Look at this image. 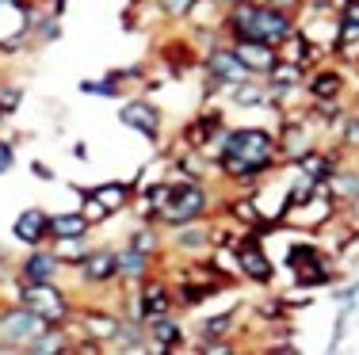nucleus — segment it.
<instances>
[{
  "label": "nucleus",
  "instance_id": "nucleus-7",
  "mask_svg": "<svg viewBox=\"0 0 359 355\" xmlns=\"http://www.w3.org/2000/svg\"><path fill=\"white\" fill-rule=\"evenodd\" d=\"M42 328H50V325L35 314V309H27V306H20V309H12V314L0 317V333H4V340H12V344L35 340Z\"/></svg>",
  "mask_w": 359,
  "mask_h": 355
},
{
  "label": "nucleus",
  "instance_id": "nucleus-36",
  "mask_svg": "<svg viewBox=\"0 0 359 355\" xmlns=\"http://www.w3.org/2000/svg\"><path fill=\"white\" fill-rule=\"evenodd\" d=\"M12 165H15V153H12V146H8V141H0V172H8Z\"/></svg>",
  "mask_w": 359,
  "mask_h": 355
},
{
  "label": "nucleus",
  "instance_id": "nucleus-28",
  "mask_svg": "<svg viewBox=\"0 0 359 355\" xmlns=\"http://www.w3.org/2000/svg\"><path fill=\"white\" fill-rule=\"evenodd\" d=\"M176 244L180 249H199L203 252V244H210V230L207 225H180V233H176Z\"/></svg>",
  "mask_w": 359,
  "mask_h": 355
},
{
  "label": "nucleus",
  "instance_id": "nucleus-13",
  "mask_svg": "<svg viewBox=\"0 0 359 355\" xmlns=\"http://www.w3.org/2000/svg\"><path fill=\"white\" fill-rule=\"evenodd\" d=\"M57 267H62V256L57 252H31L23 260V279L27 283H54Z\"/></svg>",
  "mask_w": 359,
  "mask_h": 355
},
{
  "label": "nucleus",
  "instance_id": "nucleus-44",
  "mask_svg": "<svg viewBox=\"0 0 359 355\" xmlns=\"http://www.w3.org/2000/svg\"><path fill=\"white\" fill-rule=\"evenodd\" d=\"M0 118H4V107H0Z\"/></svg>",
  "mask_w": 359,
  "mask_h": 355
},
{
  "label": "nucleus",
  "instance_id": "nucleus-20",
  "mask_svg": "<svg viewBox=\"0 0 359 355\" xmlns=\"http://www.w3.org/2000/svg\"><path fill=\"white\" fill-rule=\"evenodd\" d=\"M149 336L157 344H168V348H180V340H184V333H180V321L161 314V317H149Z\"/></svg>",
  "mask_w": 359,
  "mask_h": 355
},
{
  "label": "nucleus",
  "instance_id": "nucleus-11",
  "mask_svg": "<svg viewBox=\"0 0 359 355\" xmlns=\"http://www.w3.org/2000/svg\"><path fill=\"white\" fill-rule=\"evenodd\" d=\"M134 294H138V302H142V309H145V321L161 317V314H168V309H172V291H168L161 279H145Z\"/></svg>",
  "mask_w": 359,
  "mask_h": 355
},
{
  "label": "nucleus",
  "instance_id": "nucleus-25",
  "mask_svg": "<svg viewBox=\"0 0 359 355\" xmlns=\"http://www.w3.org/2000/svg\"><path fill=\"white\" fill-rule=\"evenodd\" d=\"M229 92V99H233L237 107H264L268 104V92L260 88V84H252V81H241V84H233V88H226Z\"/></svg>",
  "mask_w": 359,
  "mask_h": 355
},
{
  "label": "nucleus",
  "instance_id": "nucleus-23",
  "mask_svg": "<svg viewBox=\"0 0 359 355\" xmlns=\"http://www.w3.org/2000/svg\"><path fill=\"white\" fill-rule=\"evenodd\" d=\"M92 195L104 202L111 214H118L130 202V183H100V188H92Z\"/></svg>",
  "mask_w": 359,
  "mask_h": 355
},
{
  "label": "nucleus",
  "instance_id": "nucleus-5",
  "mask_svg": "<svg viewBox=\"0 0 359 355\" xmlns=\"http://www.w3.org/2000/svg\"><path fill=\"white\" fill-rule=\"evenodd\" d=\"M203 69H207V77L215 84H222V88H233V84H241V81H252V69L241 62V54L233 50V42L210 50V54L203 57Z\"/></svg>",
  "mask_w": 359,
  "mask_h": 355
},
{
  "label": "nucleus",
  "instance_id": "nucleus-42",
  "mask_svg": "<svg viewBox=\"0 0 359 355\" xmlns=\"http://www.w3.org/2000/svg\"><path fill=\"white\" fill-rule=\"evenodd\" d=\"M241 4H271V0H241Z\"/></svg>",
  "mask_w": 359,
  "mask_h": 355
},
{
  "label": "nucleus",
  "instance_id": "nucleus-40",
  "mask_svg": "<svg viewBox=\"0 0 359 355\" xmlns=\"http://www.w3.org/2000/svg\"><path fill=\"white\" fill-rule=\"evenodd\" d=\"M271 4H279V8H287V12H294V8L302 4V0H271Z\"/></svg>",
  "mask_w": 359,
  "mask_h": 355
},
{
  "label": "nucleus",
  "instance_id": "nucleus-29",
  "mask_svg": "<svg viewBox=\"0 0 359 355\" xmlns=\"http://www.w3.org/2000/svg\"><path fill=\"white\" fill-rule=\"evenodd\" d=\"M27 351H35V355H50V351H69V348H65V336L62 333H57V325H54V333H50V336H35V340H31V348Z\"/></svg>",
  "mask_w": 359,
  "mask_h": 355
},
{
  "label": "nucleus",
  "instance_id": "nucleus-1",
  "mask_svg": "<svg viewBox=\"0 0 359 355\" xmlns=\"http://www.w3.org/2000/svg\"><path fill=\"white\" fill-rule=\"evenodd\" d=\"M218 172L237 183H252L268 176L279 160V134L264 126H237L218 134Z\"/></svg>",
  "mask_w": 359,
  "mask_h": 355
},
{
  "label": "nucleus",
  "instance_id": "nucleus-6",
  "mask_svg": "<svg viewBox=\"0 0 359 355\" xmlns=\"http://www.w3.org/2000/svg\"><path fill=\"white\" fill-rule=\"evenodd\" d=\"M237 260H241V275L252 279V283H271V275H276V267H271L268 252L260 249V237L256 233H249L237 244Z\"/></svg>",
  "mask_w": 359,
  "mask_h": 355
},
{
  "label": "nucleus",
  "instance_id": "nucleus-21",
  "mask_svg": "<svg viewBox=\"0 0 359 355\" xmlns=\"http://www.w3.org/2000/svg\"><path fill=\"white\" fill-rule=\"evenodd\" d=\"M329 191H332V199H359V172L340 165L329 180Z\"/></svg>",
  "mask_w": 359,
  "mask_h": 355
},
{
  "label": "nucleus",
  "instance_id": "nucleus-4",
  "mask_svg": "<svg viewBox=\"0 0 359 355\" xmlns=\"http://www.w3.org/2000/svg\"><path fill=\"white\" fill-rule=\"evenodd\" d=\"M20 306L35 309V314L46 321L50 328L62 325L65 317H69V298H65L62 291H57L54 283H27L20 291Z\"/></svg>",
  "mask_w": 359,
  "mask_h": 355
},
{
  "label": "nucleus",
  "instance_id": "nucleus-41",
  "mask_svg": "<svg viewBox=\"0 0 359 355\" xmlns=\"http://www.w3.org/2000/svg\"><path fill=\"white\" fill-rule=\"evenodd\" d=\"M218 8H233V4H241V0H215Z\"/></svg>",
  "mask_w": 359,
  "mask_h": 355
},
{
  "label": "nucleus",
  "instance_id": "nucleus-16",
  "mask_svg": "<svg viewBox=\"0 0 359 355\" xmlns=\"http://www.w3.org/2000/svg\"><path fill=\"white\" fill-rule=\"evenodd\" d=\"M92 230V222L81 214V210H69V214H50V237H84Z\"/></svg>",
  "mask_w": 359,
  "mask_h": 355
},
{
  "label": "nucleus",
  "instance_id": "nucleus-12",
  "mask_svg": "<svg viewBox=\"0 0 359 355\" xmlns=\"http://www.w3.org/2000/svg\"><path fill=\"white\" fill-rule=\"evenodd\" d=\"M12 233H15V241H23V244H39L42 237L50 233V214H46V210H39V207L23 210V214L15 218Z\"/></svg>",
  "mask_w": 359,
  "mask_h": 355
},
{
  "label": "nucleus",
  "instance_id": "nucleus-43",
  "mask_svg": "<svg viewBox=\"0 0 359 355\" xmlns=\"http://www.w3.org/2000/svg\"><path fill=\"white\" fill-rule=\"evenodd\" d=\"M0 4H15V0H0Z\"/></svg>",
  "mask_w": 359,
  "mask_h": 355
},
{
  "label": "nucleus",
  "instance_id": "nucleus-9",
  "mask_svg": "<svg viewBox=\"0 0 359 355\" xmlns=\"http://www.w3.org/2000/svg\"><path fill=\"white\" fill-rule=\"evenodd\" d=\"M118 118H123V126L145 134V138H157L161 134V111L149 99H130V104H123L118 107Z\"/></svg>",
  "mask_w": 359,
  "mask_h": 355
},
{
  "label": "nucleus",
  "instance_id": "nucleus-38",
  "mask_svg": "<svg viewBox=\"0 0 359 355\" xmlns=\"http://www.w3.org/2000/svg\"><path fill=\"white\" fill-rule=\"evenodd\" d=\"M268 355H290V351H298L294 344H271V348H264Z\"/></svg>",
  "mask_w": 359,
  "mask_h": 355
},
{
  "label": "nucleus",
  "instance_id": "nucleus-37",
  "mask_svg": "<svg viewBox=\"0 0 359 355\" xmlns=\"http://www.w3.org/2000/svg\"><path fill=\"white\" fill-rule=\"evenodd\" d=\"M340 20H352V23H359V0H348V4L340 8Z\"/></svg>",
  "mask_w": 359,
  "mask_h": 355
},
{
  "label": "nucleus",
  "instance_id": "nucleus-26",
  "mask_svg": "<svg viewBox=\"0 0 359 355\" xmlns=\"http://www.w3.org/2000/svg\"><path fill=\"white\" fill-rule=\"evenodd\" d=\"M226 210L233 214V222L237 225H252L260 222V207H256V195H245V199H233V202H226Z\"/></svg>",
  "mask_w": 359,
  "mask_h": 355
},
{
  "label": "nucleus",
  "instance_id": "nucleus-32",
  "mask_svg": "<svg viewBox=\"0 0 359 355\" xmlns=\"http://www.w3.org/2000/svg\"><path fill=\"white\" fill-rule=\"evenodd\" d=\"M195 8H199V0H161V12H165L168 20H187Z\"/></svg>",
  "mask_w": 359,
  "mask_h": 355
},
{
  "label": "nucleus",
  "instance_id": "nucleus-15",
  "mask_svg": "<svg viewBox=\"0 0 359 355\" xmlns=\"http://www.w3.org/2000/svg\"><path fill=\"white\" fill-rule=\"evenodd\" d=\"M84 328H88V340L115 344V336L123 333V321L115 314H84Z\"/></svg>",
  "mask_w": 359,
  "mask_h": 355
},
{
  "label": "nucleus",
  "instance_id": "nucleus-10",
  "mask_svg": "<svg viewBox=\"0 0 359 355\" xmlns=\"http://www.w3.org/2000/svg\"><path fill=\"white\" fill-rule=\"evenodd\" d=\"M118 275H123L118 272V252H111V249H92L81 264L84 283H111V279H118Z\"/></svg>",
  "mask_w": 359,
  "mask_h": 355
},
{
  "label": "nucleus",
  "instance_id": "nucleus-14",
  "mask_svg": "<svg viewBox=\"0 0 359 355\" xmlns=\"http://www.w3.org/2000/svg\"><path fill=\"white\" fill-rule=\"evenodd\" d=\"M306 88H310L313 99H340V92H344V77H340V69H318L310 81H306Z\"/></svg>",
  "mask_w": 359,
  "mask_h": 355
},
{
  "label": "nucleus",
  "instance_id": "nucleus-19",
  "mask_svg": "<svg viewBox=\"0 0 359 355\" xmlns=\"http://www.w3.org/2000/svg\"><path fill=\"white\" fill-rule=\"evenodd\" d=\"M329 260L318 256V260H310V264H302V267H294V283L302 286V291H313V286H325L329 283Z\"/></svg>",
  "mask_w": 359,
  "mask_h": 355
},
{
  "label": "nucleus",
  "instance_id": "nucleus-22",
  "mask_svg": "<svg viewBox=\"0 0 359 355\" xmlns=\"http://www.w3.org/2000/svg\"><path fill=\"white\" fill-rule=\"evenodd\" d=\"M218 291H222L218 279H210V283H180V286H176V298L184 302V306H199V302L215 298Z\"/></svg>",
  "mask_w": 359,
  "mask_h": 355
},
{
  "label": "nucleus",
  "instance_id": "nucleus-35",
  "mask_svg": "<svg viewBox=\"0 0 359 355\" xmlns=\"http://www.w3.org/2000/svg\"><path fill=\"white\" fill-rule=\"evenodd\" d=\"M20 99H23V92H15V88L0 92V107H4V111H15V107H20Z\"/></svg>",
  "mask_w": 359,
  "mask_h": 355
},
{
  "label": "nucleus",
  "instance_id": "nucleus-34",
  "mask_svg": "<svg viewBox=\"0 0 359 355\" xmlns=\"http://www.w3.org/2000/svg\"><path fill=\"white\" fill-rule=\"evenodd\" d=\"M340 130H344V134H340V146H344V149H359V115H348Z\"/></svg>",
  "mask_w": 359,
  "mask_h": 355
},
{
  "label": "nucleus",
  "instance_id": "nucleus-24",
  "mask_svg": "<svg viewBox=\"0 0 359 355\" xmlns=\"http://www.w3.org/2000/svg\"><path fill=\"white\" fill-rule=\"evenodd\" d=\"M237 317L233 314H215V317H203L199 321V340H218V336H233Z\"/></svg>",
  "mask_w": 359,
  "mask_h": 355
},
{
  "label": "nucleus",
  "instance_id": "nucleus-27",
  "mask_svg": "<svg viewBox=\"0 0 359 355\" xmlns=\"http://www.w3.org/2000/svg\"><path fill=\"white\" fill-rule=\"evenodd\" d=\"M88 244H84V237H57V256L65 260V264H84V256H88Z\"/></svg>",
  "mask_w": 359,
  "mask_h": 355
},
{
  "label": "nucleus",
  "instance_id": "nucleus-17",
  "mask_svg": "<svg viewBox=\"0 0 359 355\" xmlns=\"http://www.w3.org/2000/svg\"><path fill=\"white\" fill-rule=\"evenodd\" d=\"M313 149V138H310V130L306 126H287L283 134H279V153L283 157H306Z\"/></svg>",
  "mask_w": 359,
  "mask_h": 355
},
{
  "label": "nucleus",
  "instance_id": "nucleus-31",
  "mask_svg": "<svg viewBox=\"0 0 359 355\" xmlns=\"http://www.w3.org/2000/svg\"><path fill=\"white\" fill-rule=\"evenodd\" d=\"M318 256H325L318 244H290V252H287V267L294 272V267L310 264V260H318Z\"/></svg>",
  "mask_w": 359,
  "mask_h": 355
},
{
  "label": "nucleus",
  "instance_id": "nucleus-39",
  "mask_svg": "<svg viewBox=\"0 0 359 355\" xmlns=\"http://www.w3.org/2000/svg\"><path fill=\"white\" fill-rule=\"evenodd\" d=\"M35 176H39V180H54V172H50L46 165H35Z\"/></svg>",
  "mask_w": 359,
  "mask_h": 355
},
{
  "label": "nucleus",
  "instance_id": "nucleus-3",
  "mask_svg": "<svg viewBox=\"0 0 359 355\" xmlns=\"http://www.w3.org/2000/svg\"><path fill=\"white\" fill-rule=\"evenodd\" d=\"M207 210H210V191L203 188V180H180V183H172V199L161 210L157 222L180 230V225H187V222H199Z\"/></svg>",
  "mask_w": 359,
  "mask_h": 355
},
{
  "label": "nucleus",
  "instance_id": "nucleus-8",
  "mask_svg": "<svg viewBox=\"0 0 359 355\" xmlns=\"http://www.w3.org/2000/svg\"><path fill=\"white\" fill-rule=\"evenodd\" d=\"M233 50L241 54V62L252 69V77H260V73L268 77V69L283 57L276 42H256V39H233Z\"/></svg>",
  "mask_w": 359,
  "mask_h": 355
},
{
  "label": "nucleus",
  "instance_id": "nucleus-18",
  "mask_svg": "<svg viewBox=\"0 0 359 355\" xmlns=\"http://www.w3.org/2000/svg\"><path fill=\"white\" fill-rule=\"evenodd\" d=\"M149 264H153V252H142V249H134V244H126V249L118 252V272H123V279H142L149 272Z\"/></svg>",
  "mask_w": 359,
  "mask_h": 355
},
{
  "label": "nucleus",
  "instance_id": "nucleus-30",
  "mask_svg": "<svg viewBox=\"0 0 359 355\" xmlns=\"http://www.w3.org/2000/svg\"><path fill=\"white\" fill-rule=\"evenodd\" d=\"M81 214L88 218L92 225H100V222H107V218H111V210L96 195H92V191H84V195H81Z\"/></svg>",
  "mask_w": 359,
  "mask_h": 355
},
{
  "label": "nucleus",
  "instance_id": "nucleus-33",
  "mask_svg": "<svg viewBox=\"0 0 359 355\" xmlns=\"http://www.w3.org/2000/svg\"><path fill=\"white\" fill-rule=\"evenodd\" d=\"M130 244L142 252H157V233H153V225H142V230L130 233Z\"/></svg>",
  "mask_w": 359,
  "mask_h": 355
},
{
  "label": "nucleus",
  "instance_id": "nucleus-2",
  "mask_svg": "<svg viewBox=\"0 0 359 355\" xmlns=\"http://www.w3.org/2000/svg\"><path fill=\"white\" fill-rule=\"evenodd\" d=\"M222 27H226L229 42L233 39H256V42H276V46H283V42L298 31L294 15L279 4H233L226 12V20H222Z\"/></svg>",
  "mask_w": 359,
  "mask_h": 355
}]
</instances>
